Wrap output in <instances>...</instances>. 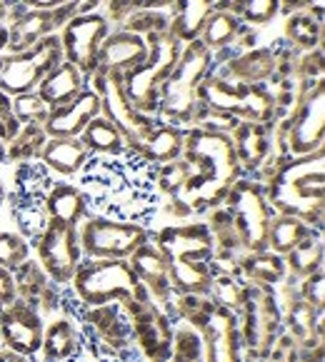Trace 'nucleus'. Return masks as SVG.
Returning a JSON list of instances; mask_svg holds the SVG:
<instances>
[{"label":"nucleus","instance_id":"f257e3e1","mask_svg":"<svg viewBox=\"0 0 325 362\" xmlns=\"http://www.w3.org/2000/svg\"><path fill=\"white\" fill-rule=\"evenodd\" d=\"M78 175L91 215L145 228L158 210L155 165L135 150L120 155H91Z\"/></svg>","mask_w":325,"mask_h":362},{"label":"nucleus","instance_id":"f03ea898","mask_svg":"<svg viewBox=\"0 0 325 362\" xmlns=\"http://www.w3.org/2000/svg\"><path fill=\"white\" fill-rule=\"evenodd\" d=\"M183 158L188 160L193 177L186 190L171 200L186 205L188 213L223 205L228 190L243 177V168L228 135L188 128Z\"/></svg>","mask_w":325,"mask_h":362},{"label":"nucleus","instance_id":"7ed1b4c3","mask_svg":"<svg viewBox=\"0 0 325 362\" xmlns=\"http://www.w3.org/2000/svg\"><path fill=\"white\" fill-rule=\"evenodd\" d=\"M171 267L173 293L208 295L213 280V238L208 223L171 225L153 235Z\"/></svg>","mask_w":325,"mask_h":362},{"label":"nucleus","instance_id":"20e7f679","mask_svg":"<svg viewBox=\"0 0 325 362\" xmlns=\"http://www.w3.org/2000/svg\"><path fill=\"white\" fill-rule=\"evenodd\" d=\"M323 150L303 158L285 160L268 180L266 195L275 215H295L313 228L323 230Z\"/></svg>","mask_w":325,"mask_h":362},{"label":"nucleus","instance_id":"39448f33","mask_svg":"<svg viewBox=\"0 0 325 362\" xmlns=\"http://www.w3.org/2000/svg\"><path fill=\"white\" fill-rule=\"evenodd\" d=\"M213 70V53L200 40L186 43L181 50L173 73L163 80L158 95V112L155 123L178 125V128H193L195 115L200 110V83Z\"/></svg>","mask_w":325,"mask_h":362},{"label":"nucleus","instance_id":"423d86ee","mask_svg":"<svg viewBox=\"0 0 325 362\" xmlns=\"http://www.w3.org/2000/svg\"><path fill=\"white\" fill-rule=\"evenodd\" d=\"M70 285H73L75 298L86 308H96V305L106 303L130 305L140 303V300H150L128 260H91V257H83Z\"/></svg>","mask_w":325,"mask_h":362},{"label":"nucleus","instance_id":"0eeeda50","mask_svg":"<svg viewBox=\"0 0 325 362\" xmlns=\"http://www.w3.org/2000/svg\"><path fill=\"white\" fill-rule=\"evenodd\" d=\"M148 40V58L138 68L123 73V88L130 105L148 117H155L158 112V95L163 80L173 73L178 58H181L183 43L176 37V33L168 30L153 33L145 37Z\"/></svg>","mask_w":325,"mask_h":362},{"label":"nucleus","instance_id":"6e6552de","mask_svg":"<svg viewBox=\"0 0 325 362\" xmlns=\"http://www.w3.org/2000/svg\"><path fill=\"white\" fill-rule=\"evenodd\" d=\"M223 205L233 215L235 228L243 240V250H268V230H270V220L275 218V210L268 203L266 185H261L258 180L240 177L228 190Z\"/></svg>","mask_w":325,"mask_h":362},{"label":"nucleus","instance_id":"1a4fd4ad","mask_svg":"<svg viewBox=\"0 0 325 362\" xmlns=\"http://www.w3.org/2000/svg\"><path fill=\"white\" fill-rule=\"evenodd\" d=\"M148 240L150 233L143 225L118 223V220L91 213L78 225L80 252L91 260H128Z\"/></svg>","mask_w":325,"mask_h":362},{"label":"nucleus","instance_id":"9d476101","mask_svg":"<svg viewBox=\"0 0 325 362\" xmlns=\"http://www.w3.org/2000/svg\"><path fill=\"white\" fill-rule=\"evenodd\" d=\"M93 90L101 98V115L106 120H110L120 133H123L128 150L138 153L143 148L145 138L150 135V130L155 128V117H148L143 112H138L130 105L128 95L123 88V75L118 73H106V70H96L91 78Z\"/></svg>","mask_w":325,"mask_h":362},{"label":"nucleus","instance_id":"9b49d317","mask_svg":"<svg viewBox=\"0 0 325 362\" xmlns=\"http://www.w3.org/2000/svg\"><path fill=\"white\" fill-rule=\"evenodd\" d=\"M80 330H83L86 340L115 355L120 362H133L140 352L133 337L130 313L123 303H106L96 305V308H86V315L80 320Z\"/></svg>","mask_w":325,"mask_h":362},{"label":"nucleus","instance_id":"f8f14e48","mask_svg":"<svg viewBox=\"0 0 325 362\" xmlns=\"http://www.w3.org/2000/svg\"><path fill=\"white\" fill-rule=\"evenodd\" d=\"M63 60V45H60L58 33L43 37L40 43L23 50V53L6 55L3 70H0V90L8 93L11 98L35 90L45 75Z\"/></svg>","mask_w":325,"mask_h":362},{"label":"nucleus","instance_id":"ddd939ff","mask_svg":"<svg viewBox=\"0 0 325 362\" xmlns=\"http://www.w3.org/2000/svg\"><path fill=\"white\" fill-rule=\"evenodd\" d=\"M243 322H238L240 345H246L251 355H270L273 345L278 342L280 330V308L275 305V295L268 285H248L246 305L240 310Z\"/></svg>","mask_w":325,"mask_h":362},{"label":"nucleus","instance_id":"4468645a","mask_svg":"<svg viewBox=\"0 0 325 362\" xmlns=\"http://www.w3.org/2000/svg\"><path fill=\"white\" fill-rule=\"evenodd\" d=\"M33 247L38 250V265L43 267L50 283L55 288H68L80 260H83L78 243V228L50 220L45 233L35 240Z\"/></svg>","mask_w":325,"mask_h":362},{"label":"nucleus","instance_id":"2eb2a0df","mask_svg":"<svg viewBox=\"0 0 325 362\" xmlns=\"http://www.w3.org/2000/svg\"><path fill=\"white\" fill-rule=\"evenodd\" d=\"M108 33H110V25L101 13L73 16L58 33L63 58L73 63L88 83L98 70V53H101V45Z\"/></svg>","mask_w":325,"mask_h":362},{"label":"nucleus","instance_id":"dca6fc26","mask_svg":"<svg viewBox=\"0 0 325 362\" xmlns=\"http://www.w3.org/2000/svg\"><path fill=\"white\" fill-rule=\"evenodd\" d=\"M325 148V83L305 93L288 115V155L320 153Z\"/></svg>","mask_w":325,"mask_h":362},{"label":"nucleus","instance_id":"f3484780","mask_svg":"<svg viewBox=\"0 0 325 362\" xmlns=\"http://www.w3.org/2000/svg\"><path fill=\"white\" fill-rule=\"evenodd\" d=\"M43 315L35 303L16 298L0 308V345L25 357L40 355L43 345Z\"/></svg>","mask_w":325,"mask_h":362},{"label":"nucleus","instance_id":"a211bd4d","mask_svg":"<svg viewBox=\"0 0 325 362\" xmlns=\"http://www.w3.org/2000/svg\"><path fill=\"white\" fill-rule=\"evenodd\" d=\"M133 322L135 345L143 355H148L150 362H168L173 350V322L171 315L155 308L150 300L125 305Z\"/></svg>","mask_w":325,"mask_h":362},{"label":"nucleus","instance_id":"6ab92c4d","mask_svg":"<svg viewBox=\"0 0 325 362\" xmlns=\"http://www.w3.org/2000/svg\"><path fill=\"white\" fill-rule=\"evenodd\" d=\"M128 262L135 270V275H138V280L143 283L150 303L163 310V313H168L173 303L171 267H168V260H166V255H163V250L155 245L153 235H150L148 243H143V245L128 257Z\"/></svg>","mask_w":325,"mask_h":362},{"label":"nucleus","instance_id":"aec40b11","mask_svg":"<svg viewBox=\"0 0 325 362\" xmlns=\"http://www.w3.org/2000/svg\"><path fill=\"white\" fill-rule=\"evenodd\" d=\"M200 340L205 362H243L238 315H233L230 310L215 305L208 322L200 330Z\"/></svg>","mask_w":325,"mask_h":362},{"label":"nucleus","instance_id":"412c9836","mask_svg":"<svg viewBox=\"0 0 325 362\" xmlns=\"http://www.w3.org/2000/svg\"><path fill=\"white\" fill-rule=\"evenodd\" d=\"M70 18H73L70 8H60V11H23L8 25V43H6L8 55L23 53V50L40 43L43 37L60 33Z\"/></svg>","mask_w":325,"mask_h":362},{"label":"nucleus","instance_id":"4be33fe9","mask_svg":"<svg viewBox=\"0 0 325 362\" xmlns=\"http://www.w3.org/2000/svg\"><path fill=\"white\" fill-rule=\"evenodd\" d=\"M101 115V98L91 86L80 93L68 105H60L50 110L45 120V133L48 138H80L91 120Z\"/></svg>","mask_w":325,"mask_h":362},{"label":"nucleus","instance_id":"5701e85b","mask_svg":"<svg viewBox=\"0 0 325 362\" xmlns=\"http://www.w3.org/2000/svg\"><path fill=\"white\" fill-rule=\"evenodd\" d=\"M148 58V40L128 30H110L98 53V70L123 75Z\"/></svg>","mask_w":325,"mask_h":362},{"label":"nucleus","instance_id":"b1692460","mask_svg":"<svg viewBox=\"0 0 325 362\" xmlns=\"http://www.w3.org/2000/svg\"><path fill=\"white\" fill-rule=\"evenodd\" d=\"M88 86H91V83L83 78V73H80L73 63L63 60V63H58L48 75H45L43 83L35 88V93L43 98L45 105H48L50 110H55V107L68 105L70 100H75Z\"/></svg>","mask_w":325,"mask_h":362},{"label":"nucleus","instance_id":"393cba45","mask_svg":"<svg viewBox=\"0 0 325 362\" xmlns=\"http://www.w3.org/2000/svg\"><path fill=\"white\" fill-rule=\"evenodd\" d=\"M233 148L240 160L243 173H256L270 155V125L266 123H243L238 125L233 135Z\"/></svg>","mask_w":325,"mask_h":362},{"label":"nucleus","instance_id":"a878e982","mask_svg":"<svg viewBox=\"0 0 325 362\" xmlns=\"http://www.w3.org/2000/svg\"><path fill=\"white\" fill-rule=\"evenodd\" d=\"M91 158V150L80 138H48L43 153H40V163L48 168L50 173L58 175H78L83 165Z\"/></svg>","mask_w":325,"mask_h":362},{"label":"nucleus","instance_id":"bb28decb","mask_svg":"<svg viewBox=\"0 0 325 362\" xmlns=\"http://www.w3.org/2000/svg\"><path fill=\"white\" fill-rule=\"evenodd\" d=\"M83 345V330L78 320H70L68 315L58 320H50L43 327V345L40 355L43 362H63Z\"/></svg>","mask_w":325,"mask_h":362},{"label":"nucleus","instance_id":"cd10ccee","mask_svg":"<svg viewBox=\"0 0 325 362\" xmlns=\"http://www.w3.org/2000/svg\"><path fill=\"white\" fill-rule=\"evenodd\" d=\"M215 13L213 0H176L171 8V30L183 45L200 35L203 25Z\"/></svg>","mask_w":325,"mask_h":362},{"label":"nucleus","instance_id":"c85d7f7f","mask_svg":"<svg viewBox=\"0 0 325 362\" xmlns=\"http://www.w3.org/2000/svg\"><path fill=\"white\" fill-rule=\"evenodd\" d=\"M45 208H48L50 220L78 228L80 220L88 215V200L80 187L68 185V182H53L50 192L45 195Z\"/></svg>","mask_w":325,"mask_h":362},{"label":"nucleus","instance_id":"c756f323","mask_svg":"<svg viewBox=\"0 0 325 362\" xmlns=\"http://www.w3.org/2000/svg\"><path fill=\"white\" fill-rule=\"evenodd\" d=\"M183 148H186V128H178V125H166V123H155V128L150 130V135L145 138L143 148L138 150L150 165H163V163H171V160L181 158Z\"/></svg>","mask_w":325,"mask_h":362},{"label":"nucleus","instance_id":"7c9ffc66","mask_svg":"<svg viewBox=\"0 0 325 362\" xmlns=\"http://www.w3.org/2000/svg\"><path fill=\"white\" fill-rule=\"evenodd\" d=\"M238 270L246 283L273 288V285L280 283L283 277H285L288 267H285V257L275 255L270 250H261V252H246L243 257H238Z\"/></svg>","mask_w":325,"mask_h":362},{"label":"nucleus","instance_id":"2f4dec72","mask_svg":"<svg viewBox=\"0 0 325 362\" xmlns=\"http://www.w3.org/2000/svg\"><path fill=\"white\" fill-rule=\"evenodd\" d=\"M243 28L246 25H243V21H240L235 13L215 11L213 16L205 21L198 40H200L213 55H220V53H225V50H235V40H238Z\"/></svg>","mask_w":325,"mask_h":362},{"label":"nucleus","instance_id":"473e14b6","mask_svg":"<svg viewBox=\"0 0 325 362\" xmlns=\"http://www.w3.org/2000/svg\"><path fill=\"white\" fill-rule=\"evenodd\" d=\"M313 233H318V228L295 218V215H275L270 220V230H268V250L285 257Z\"/></svg>","mask_w":325,"mask_h":362},{"label":"nucleus","instance_id":"72a5a7b5","mask_svg":"<svg viewBox=\"0 0 325 362\" xmlns=\"http://www.w3.org/2000/svg\"><path fill=\"white\" fill-rule=\"evenodd\" d=\"M53 187V175L40 160L21 163L13 177L11 200H45V195Z\"/></svg>","mask_w":325,"mask_h":362},{"label":"nucleus","instance_id":"f704fd0d","mask_svg":"<svg viewBox=\"0 0 325 362\" xmlns=\"http://www.w3.org/2000/svg\"><path fill=\"white\" fill-rule=\"evenodd\" d=\"M200 105L215 112H228V115L240 117V100H243V86H233L220 75L210 73L200 83Z\"/></svg>","mask_w":325,"mask_h":362},{"label":"nucleus","instance_id":"c9c22d12","mask_svg":"<svg viewBox=\"0 0 325 362\" xmlns=\"http://www.w3.org/2000/svg\"><path fill=\"white\" fill-rule=\"evenodd\" d=\"M11 218L18 225V235L28 245H35V240L50 225V215L45 200H11Z\"/></svg>","mask_w":325,"mask_h":362},{"label":"nucleus","instance_id":"e433bc0d","mask_svg":"<svg viewBox=\"0 0 325 362\" xmlns=\"http://www.w3.org/2000/svg\"><path fill=\"white\" fill-rule=\"evenodd\" d=\"M285 43L290 48L300 50H315V48H323V21H315L310 13L305 11H295V13H288L285 18Z\"/></svg>","mask_w":325,"mask_h":362},{"label":"nucleus","instance_id":"4c0bfd02","mask_svg":"<svg viewBox=\"0 0 325 362\" xmlns=\"http://www.w3.org/2000/svg\"><path fill=\"white\" fill-rule=\"evenodd\" d=\"M80 140L86 143L91 155H120L128 150L123 133L103 115H98L96 120L86 125V130L80 133Z\"/></svg>","mask_w":325,"mask_h":362},{"label":"nucleus","instance_id":"58836bf2","mask_svg":"<svg viewBox=\"0 0 325 362\" xmlns=\"http://www.w3.org/2000/svg\"><path fill=\"white\" fill-rule=\"evenodd\" d=\"M45 143H48V133L45 125L30 123L21 125L16 138L6 143V160H16V163H28V160H40Z\"/></svg>","mask_w":325,"mask_h":362},{"label":"nucleus","instance_id":"ea45409f","mask_svg":"<svg viewBox=\"0 0 325 362\" xmlns=\"http://www.w3.org/2000/svg\"><path fill=\"white\" fill-rule=\"evenodd\" d=\"M323 230L313 233L310 238H305L295 250H290L288 260H285V267L293 272L295 277H308L313 272L323 270V238H320Z\"/></svg>","mask_w":325,"mask_h":362},{"label":"nucleus","instance_id":"a19ab883","mask_svg":"<svg viewBox=\"0 0 325 362\" xmlns=\"http://www.w3.org/2000/svg\"><path fill=\"white\" fill-rule=\"evenodd\" d=\"M13 280H16V295L23 300H28V303H35L43 298V293L50 288V280L48 275L43 272V267L38 265V262H21V265L13 270Z\"/></svg>","mask_w":325,"mask_h":362},{"label":"nucleus","instance_id":"79ce46f5","mask_svg":"<svg viewBox=\"0 0 325 362\" xmlns=\"http://www.w3.org/2000/svg\"><path fill=\"white\" fill-rule=\"evenodd\" d=\"M190 177H193V170L183 155L171 160V163H163V165L155 168V187H158V192H163V195H171V197L181 195L188 187V182H190Z\"/></svg>","mask_w":325,"mask_h":362},{"label":"nucleus","instance_id":"37998d69","mask_svg":"<svg viewBox=\"0 0 325 362\" xmlns=\"http://www.w3.org/2000/svg\"><path fill=\"white\" fill-rule=\"evenodd\" d=\"M11 103H13V115H16V120L21 125H30V123L45 125V120L50 115V107L45 105V100L35 90L13 95Z\"/></svg>","mask_w":325,"mask_h":362},{"label":"nucleus","instance_id":"c03bdc74","mask_svg":"<svg viewBox=\"0 0 325 362\" xmlns=\"http://www.w3.org/2000/svg\"><path fill=\"white\" fill-rule=\"evenodd\" d=\"M280 16V0H240L238 18L243 25H266Z\"/></svg>","mask_w":325,"mask_h":362},{"label":"nucleus","instance_id":"a18cd8bd","mask_svg":"<svg viewBox=\"0 0 325 362\" xmlns=\"http://www.w3.org/2000/svg\"><path fill=\"white\" fill-rule=\"evenodd\" d=\"M28 255H30V245H28L21 235L0 233V267L16 270L21 262L28 260Z\"/></svg>","mask_w":325,"mask_h":362},{"label":"nucleus","instance_id":"49530a36","mask_svg":"<svg viewBox=\"0 0 325 362\" xmlns=\"http://www.w3.org/2000/svg\"><path fill=\"white\" fill-rule=\"evenodd\" d=\"M18 130H21V123H18L16 115H13L11 95L0 90V140H3V143H11Z\"/></svg>","mask_w":325,"mask_h":362},{"label":"nucleus","instance_id":"de8ad7c7","mask_svg":"<svg viewBox=\"0 0 325 362\" xmlns=\"http://www.w3.org/2000/svg\"><path fill=\"white\" fill-rule=\"evenodd\" d=\"M300 298L310 303L313 308H323L325 300V285H323V270L313 272V275L303 277V288H300Z\"/></svg>","mask_w":325,"mask_h":362},{"label":"nucleus","instance_id":"09e8293b","mask_svg":"<svg viewBox=\"0 0 325 362\" xmlns=\"http://www.w3.org/2000/svg\"><path fill=\"white\" fill-rule=\"evenodd\" d=\"M63 362H120L115 355H110V352L101 350V347H96L91 340H86L83 337V345L78 347V350L73 352V355L68 357V360Z\"/></svg>","mask_w":325,"mask_h":362},{"label":"nucleus","instance_id":"8fccbe9b","mask_svg":"<svg viewBox=\"0 0 325 362\" xmlns=\"http://www.w3.org/2000/svg\"><path fill=\"white\" fill-rule=\"evenodd\" d=\"M16 295V280H13V270L8 267H0V308L8 303H13Z\"/></svg>","mask_w":325,"mask_h":362},{"label":"nucleus","instance_id":"3c124183","mask_svg":"<svg viewBox=\"0 0 325 362\" xmlns=\"http://www.w3.org/2000/svg\"><path fill=\"white\" fill-rule=\"evenodd\" d=\"M73 0H21V6L25 11H60V8H70Z\"/></svg>","mask_w":325,"mask_h":362},{"label":"nucleus","instance_id":"603ef678","mask_svg":"<svg viewBox=\"0 0 325 362\" xmlns=\"http://www.w3.org/2000/svg\"><path fill=\"white\" fill-rule=\"evenodd\" d=\"M25 8L21 6V0H0V25H11Z\"/></svg>","mask_w":325,"mask_h":362},{"label":"nucleus","instance_id":"864d4df0","mask_svg":"<svg viewBox=\"0 0 325 362\" xmlns=\"http://www.w3.org/2000/svg\"><path fill=\"white\" fill-rule=\"evenodd\" d=\"M106 0H73L70 3V13L73 16H88V13H96Z\"/></svg>","mask_w":325,"mask_h":362},{"label":"nucleus","instance_id":"5fc2aeb1","mask_svg":"<svg viewBox=\"0 0 325 362\" xmlns=\"http://www.w3.org/2000/svg\"><path fill=\"white\" fill-rule=\"evenodd\" d=\"M305 13L315 18V21H325V0H305Z\"/></svg>","mask_w":325,"mask_h":362},{"label":"nucleus","instance_id":"6e6d98bb","mask_svg":"<svg viewBox=\"0 0 325 362\" xmlns=\"http://www.w3.org/2000/svg\"><path fill=\"white\" fill-rule=\"evenodd\" d=\"M0 362H35V357H25V355H21V352H13V350H8V347H3V350H0Z\"/></svg>","mask_w":325,"mask_h":362},{"label":"nucleus","instance_id":"4d7b16f0","mask_svg":"<svg viewBox=\"0 0 325 362\" xmlns=\"http://www.w3.org/2000/svg\"><path fill=\"white\" fill-rule=\"evenodd\" d=\"M305 8V0H280V13H295V11H303Z\"/></svg>","mask_w":325,"mask_h":362},{"label":"nucleus","instance_id":"13d9d810","mask_svg":"<svg viewBox=\"0 0 325 362\" xmlns=\"http://www.w3.org/2000/svg\"><path fill=\"white\" fill-rule=\"evenodd\" d=\"M213 3H215V11H228V13H235V16H238L240 0H213Z\"/></svg>","mask_w":325,"mask_h":362},{"label":"nucleus","instance_id":"bf43d9fd","mask_svg":"<svg viewBox=\"0 0 325 362\" xmlns=\"http://www.w3.org/2000/svg\"><path fill=\"white\" fill-rule=\"evenodd\" d=\"M6 43H8V28L0 25V53L6 50Z\"/></svg>","mask_w":325,"mask_h":362},{"label":"nucleus","instance_id":"052dcab7","mask_svg":"<svg viewBox=\"0 0 325 362\" xmlns=\"http://www.w3.org/2000/svg\"><path fill=\"white\" fill-rule=\"evenodd\" d=\"M3 163H6V143L0 140V165H3Z\"/></svg>","mask_w":325,"mask_h":362},{"label":"nucleus","instance_id":"680f3d73","mask_svg":"<svg viewBox=\"0 0 325 362\" xmlns=\"http://www.w3.org/2000/svg\"><path fill=\"white\" fill-rule=\"evenodd\" d=\"M3 203H6V190H3V185H0V208H3Z\"/></svg>","mask_w":325,"mask_h":362},{"label":"nucleus","instance_id":"e2e57ef3","mask_svg":"<svg viewBox=\"0 0 325 362\" xmlns=\"http://www.w3.org/2000/svg\"><path fill=\"white\" fill-rule=\"evenodd\" d=\"M3 60H6V55H0V70H3Z\"/></svg>","mask_w":325,"mask_h":362}]
</instances>
